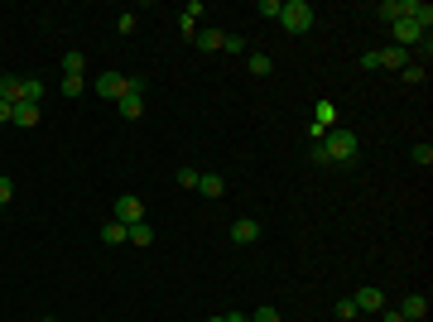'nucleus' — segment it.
Masks as SVG:
<instances>
[{
  "instance_id": "f257e3e1",
  "label": "nucleus",
  "mask_w": 433,
  "mask_h": 322,
  "mask_svg": "<svg viewBox=\"0 0 433 322\" xmlns=\"http://www.w3.org/2000/svg\"><path fill=\"white\" fill-rule=\"evenodd\" d=\"M323 149H327V159H332V163H356L361 140H356V130H327Z\"/></svg>"
},
{
  "instance_id": "f03ea898",
  "label": "nucleus",
  "mask_w": 433,
  "mask_h": 322,
  "mask_svg": "<svg viewBox=\"0 0 433 322\" xmlns=\"http://www.w3.org/2000/svg\"><path fill=\"white\" fill-rule=\"evenodd\" d=\"M279 25L289 29V34H308V29H313L308 0H284V5H279Z\"/></svg>"
},
{
  "instance_id": "7ed1b4c3",
  "label": "nucleus",
  "mask_w": 433,
  "mask_h": 322,
  "mask_svg": "<svg viewBox=\"0 0 433 322\" xmlns=\"http://www.w3.org/2000/svg\"><path fill=\"white\" fill-rule=\"evenodd\" d=\"M92 92H97V97H106V101H121V97H126V73H116V68H106V73H97V82H92Z\"/></svg>"
},
{
  "instance_id": "20e7f679",
  "label": "nucleus",
  "mask_w": 433,
  "mask_h": 322,
  "mask_svg": "<svg viewBox=\"0 0 433 322\" xmlns=\"http://www.w3.org/2000/svg\"><path fill=\"white\" fill-rule=\"evenodd\" d=\"M390 29H395V49H405V54L414 49V44H419V39H424V29L414 25V15H405V20H395Z\"/></svg>"
},
{
  "instance_id": "39448f33",
  "label": "nucleus",
  "mask_w": 433,
  "mask_h": 322,
  "mask_svg": "<svg viewBox=\"0 0 433 322\" xmlns=\"http://www.w3.org/2000/svg\"><path fill=\"white\" fill-rule=\"evenodd\" d=\"M116 221H121V226H135V221H145V202H140L135 192H126V197L116 202Z\"/></svg>"
},
{
  "instance_id": "423d86ee",
  "label": "nucleus",
  "mask_w": 433,
  "mask_h": 322,
  "mask_svg": "<svg viewBox=\"0 0 433 322\" xmlns=\"http://www.w3.org/2000/svg\"><path fill=\"white\" fill-rule=\"evenodd\" d=\"M352 303H356V313H380V308H385V294H380L376 284H361L352 294Z\"/></svg>"
},
{
  "instance_id": "0eeeda50",
  "label": "nucleus",
  "mask_w": 433,
  "mask_h": 322,
  "mask_svg": "<svg viewBox=\"0 0 433 322\" xmlns=\"http://www.w3.org/2000/svg\"><path fill=\"white\" fill-rule=\"evenodd\" d=\"M255 241H260V221H250V216L231 221V245H255Z\"/></svg>"
},
{
  "instance_id": "6e6552de",
  "label": "nucleus",
  "mask_w": 433,
  "mask_h": 322,
  "mask_svg": "<svg viewBox=\"0 0 433 322\" xmlns=\"http://www.w3.org/2000/svg\"><path fill=\"white\" fill-rule=\"evenodd\" d=\"M405 15H414V0H385V5H380V20H385V25H395V20H405Z\"/></svg>"
},
{
  "instance_id": "1a4fd4ad",
  "label": "nucleus",
  "mask_w": 433,
  "mask_h": 322,
  "mask_svg": "<svg viewBox=\"0 0 433 322\" xmlns=\"http://www.w3.org/2000/svg\"><path fill=\"white\" fill-rule=\"evenodd\" d=\"M400 313H405L409 322H419V318H429V298L424 294H409L405 303H400Z\"/></svg>"
},
{
  "instance_id": "9d476101",
  "label": "nucleus",
  "mask_w": 433,
  "mask_h": 322,
  "mask_svg": "<svg viewBox=\"0 0 433 322\" xmlns=\"http://www.w3.org/2000/svg\"><path fill=\"white\" fill-rule=\"evenodd\" d=\"M116 111H121L126 120H140V116H145V97H135V92H126V97L116 101Z\"/></svg>"
},
{
  "instance_id": "9b49d317",
  "label": "nucleus",
  "mask_w": 433,
  "mask_h": 322,
  "mask_svg": "<svg viewBox=\"0 0 433 322\" xmlns=\"http://www.w3.org/2000/svg\"><path fill=\"white\" fill-rule=\"evenodd\" d=\"M10 125H39V106L34 101H15V116H10Z\"/></svg>"
},
{
  "instance_id": "f8f14e48",
  "label": "nucleus",
  "mask_w": 433,
  "mask_h": 322,
  "mask_svg": "<svg viewBox=\"0 0 433 322\" xmlns=\"http://www.w3.org/2000/svg\"><path fill=\"white\" fill-rule=\"evenodd\" d=\"M197 192H202V197H221V192H226V178H221V173H197Z\"/></svg>"
},
{
  "instance_id": "ddd939ff",
  "label": "nucleus",
  "mask_w": 433,
  "mask_h": 322,
  "mask_svg": "<svg viewBox=\"0 0 433 322\" xmlns=\"http://www.w3.org/2000/svg\"><path fill=\"white\" fill-rule=\"evenodd\" d=\"M126 241H130V245H150V241H154V226H150V221H135V226H126Z\"/></svg>"
},
{
  "instance_id": "4468645a",
  "label": "nucleus",
  "mask_w": 433,
  "mask_h": 322,
  "mask_svg": "<svg viewBox=\"0 0 433 322\" xmlns=\"http://www.w3.org/2000/svg\"><path fill=\"white\" fill-rule=\"evenodd\" d=\"M193 44H197L202 54H212V49H221V29H197V34H193Z\"/></svg>"
},
{
  "instance_id": "2eb2a0df",
  "label": "nucleus",
  "mask_w": 433,
  "mask_h": 322,
  "mask_svg": "<svg viewBox=\"0 0 433 322\" xmlns=\"http://www.w3.org/2000/svg\"><path fill=\"white\" fill-rule=\"evenodd\" d=\"M39 97H44V82L39 78H20V101H34V106H39Z\"/></svg>"
},
{
  "instance_id": "dca6fc26",
  "label": "nucleus",
  "mask_w": 433,
  "mask_h": 322,
  "mask_svg": "<svg viewBox=\"0 0 433 322\" xmlns=\"http://www.w3.org/2000/svg\"><path fill=\"white\" fill-rule=\"evenodd\" d=\"M400 78H405L409 87H419V82H429V68H424V63H405V68H400Z\"/></svg>"
},
{
  "instance_id": "f3484780",
  "label": "nucleus",
  "mask_w": 433,
  "mask_h": 322,
  "mask_svg": "<svg viewBox=\"0 0 433 322\" xmlns=\"http://www.w3.org/2000/svg\"><path fill=\"white\" fill-rule=\"evenodd\" d=\"M0 101H10V106L20 101V78H10V73L0 78Z\"/></svg>"
},
{
  "instance_id": "a211bd4d",
  "label": "nucleus",
  "mask_w": 433,
  "mask_h": 322,
  "mask_svg": "<svg viewBox=\"0 0 433 322\" xmlns=\"http://www.w3.org/2000/svg\"><path fill=\"white\" fill-rule=\"evenodd\" d=\"M409 159L419 163V168H429V163H433V144H429V140H419V144L409 149Z\"/></svg>"
},
{
  "instance_id": "6ab92c4d",
  "label": "nucleus",
  "mask_w": 433,
  "mask_h": 322,
  "mask_svg": "<svg viewBox=\"0 0 433 322\" xmlns=\"http://www.w3.org/2000/svg\"><path fill=\"white\" fill-rule=\"evenodd\" d=\"M82 68H87V54H68L63 58V78H82Z\"/></svg>"
},
{
  "instance_id": "aec40b11",
  "label": "nucleus",
  "mask_w": 433,
  "mask_h": 322,
  "mask_svg": "<svg viewBox=\"0 0 433 322\" xmlns=\"http://www.w3.org/2000/svg\"><path fill=\"white\" fill-rule=\"evenodd\" d=\"M102 241L106 245H126V226H121V221H106V226H102Z\"/></svg>"
},
{
  "instance_id": "412c9836",
  "label": "nucleus",
  "mask_w": 433,
  "mask_h": 322,
  "mask_svg": "<svg viewBox=\"0 0 433 322\" xmlns=\"http://www.w3.org/2000/svg\"><path fill=\"white\" fill-rule=\"evenodd\" d=\"M245 63H250V73H255V78H270V68H274V63H270V54H250Z\"/></svg>"
},
{
  "instance_id": "4be33fe9",
  "label": "nucleus",
  "mask_w": 433,
  "mask_h": 322,
  "mask_svg": "<svg viewBox=\"0 0 433 322\" xmlns=\"http://www.w3.org/2000/svg\"><path fill=\"white\" fill-rule=\"evenodd\" d=\"M380 63H385V68H405L409 54H405V49H385V54H380Z\"/></svg>"
},
{
  "instance_id": "5701e85b",
  "label": "nucleus",
  "mask_w": 433,
  "mask_h": 322,
  "mask_svg": "<svg viewBox=\"0 0 433 322\" xmlns=\"http://www.w3.org/2000/svg\"><path fill=\"white\" fill-rule=\"evenodd\" d=\"M58 92H63V97H73V101H78L82 92H87V82H82V78H63V87H58Z\"/></svg>"
},
{
  "instance_id": "b1692460",
  "label": "nucleus",
  "mask_w": 433,
  "mask_h": 322,
  "mask_svg": "<svg viewBox=\"0 0 433 322\" xmlns=\"http://www.w3.org/2000/svg\"><path fill=\"white\" fill-rule=\"evenodd\" d=\"M221 49H226V54H241L245 39H241V34H221Z\"/></svg>"
},
{
  "instance_id": "393cba45",
  "label": "nucleus",
  "mask_w": 433,
  "mask_h": 322,
  "mask_svg": "<svg viewBox=\"0 0 433 322\" xmlns=\"http://www.w3.org/2000/svg\"><path fill=\"white\" fill-rule=\"evenodd\" d=\"M250 322H284V318H279L270 303H265V308H255V313H250Z\"/></svg>"
},
{
  "instance_id": "a878e982",
  "label": "nucleus",
  "mask_w": 433,
  "mask_h": 322,
  "mask_svg": "<svg viewBox=\"0 0 433 322\" xmlns=\"http://www.w3.org/2000/svg\"><path fill=\"white\" fill-rule=\"evenodd\" d=\"M279 5H284V0H260V5H255V10H260V15H265V20H279Z\"/></svg>"
},
{
  "instance_id": "bb28decb",
  "label": "nucleus",
  "mask_w": 433,
  "mask_h": 322,
  "mask_svg": "<svg viewBox=\"0 0 433 322\" xmlns=\"http://www.w3.org/2000/svg\"><path fill=\"white\" fill-rule=\"evenodd\" d=\"M308 159L318 163V168H332V159H327V149H323V144H313V149H308Z\"/></svg>"
},
{
  "instance_id": "cd10ccee",
  "label": "nucleus",
  "mask_w": 433,
  "mask_h": 322,
  "mask_svg": "<svg viewBox=\"0 0 433 322\" xmlns=\"http://www.w3.org/2000/svg\"><path fill=\"white\" fill-rule=\"evenodd\" d=\"M178 188H197V168H178Z\"/></svg>"
},
{
  "instance_id": "c85d7f7f",
  "label": "nucleus",
  "mask_w": 433,
  "mask_h": 322,
  "mask_svg": "<svg viewBox=\"0 0 433 322\" xmlns=\"http://www.w3.org/2000/svg\"><path fill=\"white\" fill-rule=\"evenodd\" d=\"M337 318H342V322L356 318V303H352V298H342V303H337Z\"/></svg>"
},
{
  "instance_id": "c756f323",
  "label": "nucleus",
  "mask_w": 433,
  "mask_h": 322,
  "mask_svg": "<svg viewBox=\"0 0 433 322\" xmlns=\"http://www.w3.org/2000/svg\"><path fill=\"white\" fill-rule=\"evenodd\" d=\"M10 197H15V178H0V207H5Z\"/></svg>"
},
{
  "instance_id": "7c9ffc66",
  "label": "nucleus",
  "mask_w": 433,
  "mask_h": 322,
  "mask_svg": "<svg viewBox=\"0 0 433 322\" xmlns=\"http://www.w3.org/2000/svg\"><path fill=\"white\" fill-rule=\"evenodd\" d=\"M10 116H15V106H10V101H0V125H10Z\"/></svg>"
},
{
  "instance_id": "2f4dec72",
  "label": "nucleus",
  "mask_w": 433,
  "mask_h": 322,
  "mask_svg": "<svg viewBox=\"0 0 433 322\" xmlns=\"http://www.w3.org/2000/svg\"><path fill=\"white\" fill-rule=\"evenodd\" d=\"M385 322H409V318L400 313V308H395V313H385Z\"/></svg>"
},
{
  "instance_id": "473e14b6",
  "label": "nucleus",
  "mask_w": 433,
  "mask_h": 322,
  "mask_svg": "<svg viewBox=\"0 0 433 322\" xmlns=\"http://www.w3.org/2000/svg\"><path fill=\"white\" fill-rule=\"evenodd\" d=\"M207 322H231V318H226V313H216V318H207Z\"/></svg>"
},
{
  "instance_id": "72a5a7b5",
  "label": "nucleus",
  "mask_w": 433,
  "mask_h": 322,
  "mask_svg": "<svg viewBox=\"0 0 433 322\" xmlns=\"http://www.w3.org/2000/svg\"><path fill=\"white\" fill-rule=\"evenodd\" d=\"M231 322H250V318H241V313H231Z\"/></svg>"
},
{
  "instance_id": "f704fd0d",
  "label": "nucleus",
  "mask_w": 433,
  "mask_h": 322,
  "mask_svg": "<svg viewBox=\"0 0 433 322\" xmlns=\"http://www.w3.org/2000/svg\"><path fill=\"white\" fill-rule=\"evenodd\" d=\"M44 322H58V318H44Z\"/></svg>"
},
{
  "instance_id": "c9c22d12",
  "label": "nucleus",
  "mask_w": 433,
  "mask_h": 322,
  "mask_svg": "<svg viewBox=\"0 0 433 322\" xmlns=\"http://www.w3.org/2000/svg\"><path fill=\"white\" fill-rule=\"evenodd\" d=\"M419 322H424V318H419Z\"/></svg>"
}]
</instances>
